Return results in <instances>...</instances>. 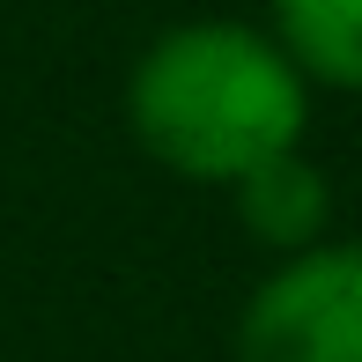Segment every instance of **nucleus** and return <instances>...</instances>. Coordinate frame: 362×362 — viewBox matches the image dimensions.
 <instances>
[{
  "label": "nucleus",
  "mask_w": 362,
  "mask_h": 362,
  "mask_svg": "<svg viewBox=\"0 0 362 362\" xmlns=\"http://www.w3.org/2000/svg\"><path fill=\"white\" fill-rule=\"evenodd\" d=\"M237 362H362V244L288 252L237 310Z\"/></svg>",
  "instance_id": "2"
},
{
  "label": "nucleus",
  "mask_w": 362,
  "mask_h": 362,
  "mask_svg": "<svg viewBox=\"0 0 362 362\" xmlns=\"http://www.w3.org/2000/svg\"><path fill=\"white\" fill-rule=\"evenodd\" d=\"M229 192H237L244 229H252L259 244H281V252H310L325 215H333V185H325L318 163H303L296 148L274 156V163H259V170H244Z\"/></svg>",
  "instance_id": "3"
},
{
  "label": "nucleus",
  "mask_w": 362,
  "mask_h": 362,
  "mask_svg": "<svg viewBox=\"0 0 362 362\" xmlns=\"http://www.w3.org/2000/svg\"><path fill=\"white\" fill-rule=\"evenodd\" d=\"M126 119L141 148L177 177L237 185L244 170L303 141L310 89L296 59L252 23H177L134 59Z\"/></svg>",
  "instance_id": "1"
},
{
  "label": "nucleus",
  "mask_w": 362,
  "mask_h": 362,
  "mask_svg": "<svg viewBox=\"0 0 362 362\" xmlns=\"http://www.w3.org/2000/svg\"><path fill=\"white\" fill-rule=\"evenodd\" d=\"M274 30L296 74L362 89V0H274Z\"/></svg>",
  "instance_id": "4"
}]
</instances>
